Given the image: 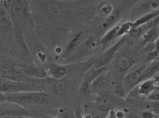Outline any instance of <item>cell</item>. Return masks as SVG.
Masks as SVG:
<instances>
[{
	"label": "cell",
	"mask_w": 159,
	"mask_h": 118,
	"mask_svg": "<svg viewBox=\"0 0 159 118\" xmlns=\"http://www.w3.org/2000/svg\"><path fill=\"white\" fill-rule=\"evenodd\" d=\"M5 101L14 103L32 112L38 118L45 114L54 102L52 95L43 91L4 94Z\"/></svg>",
	"instance_id": "1"
},
{
	"label": "cell",
	"mask_w": 159,
	"mask_h": 118,
	"mask_svg": "<svg viewBox=\"0 0 159 118\" xmlns=\"http://www.w3.org/2000/svg\"><path fill=\"white\" fill-rule=\"evenodd\" d=\"M9 12L16 35L23 36L25 31L33 26L30 8L27 0H13Z\"/></svg>",
	"instance_id": "2"
},
{
	"label": "cell",
	"mask_w": 159,
	"mask_h": 118,
	"mask_svg": "<svg viewBox=\"0 0 159 118\" xmlns=\"http://www.w3.org/2000/svg\"><path fill=\"white\" fill-rule=\"evenodd\" d=\"M0 77L16 82L34 84H36L37 79L25 75L18 63L11 56L9 57L1 54Z\"/></svg>",
	"instance_id": "3"
},
{
	"label": "cell",
	"mask_w": 159,
	"mask_h": 118,
	"mask_svg": "<svg viewBox=\"0 0 159 118\" xmlns=\"http://www.w3.org/2000/svg\"><path fill=\"white\" fill-rule=\"evenodd\" d=\"M125 41V37L123 36L115 45L108 49L106 51H103L99 55L93 57L84 63L82 68V71H87L92 66H93L94 68H98L107 66L114 59L118 51L124 45Z\"/></svg>",
	"instance_id": "4"
},
{
	"label": "cell",
	"mask_w": 159,
	"mask_h": 118,
	"mask_svg": "<svg viewBox=\"0 0 159 118\" xmlns=\"http://www.w3.org/2000/svg\"><path fill=\"white\" fill-rule=\"evenodd\" d=\"M37 91H43L42 88L39 85L16 82L0 77V94Z\"/></svg>",
	"instance_id": "5"
},
{
	"label": "cell",
	"mask_w": 159,
	"mask_h": 118,
	"mask_svg": "<svg viewBox=\"0 0 159 118\" xmlns=\"http://www.w3.org/2000/svg\"><path fill=\"white\" fill-rule=\"evenodd\" d=\"M10 116H24L36 118L32 112L8 101L0 103V118Z\"/></svg>",
	"instance_id": "6"
},
{
	"label": "cell",
	"mask_w": 159,
	"mask_h": 118,
	"mask_svg": "<svg viewBox=\"0 0 159 118\" xmlns=\"http://www.w3.org/2000/svg\"><path fill=\"white\" fill-rule=\"evenodd\" d=\"M147 66L146 64L141 65L128 74L125 75L122 84L126 94L132 91L141 83V75Z\"/></svg>",
	"instance_id": "7"
},
{
	"label": "cell",
	"mask_w": 159,
	"mask_h": 118,
	"mask_svg": "<svg viewBox=\"0 0 159 118\" xmlns=\"http://www.w3.org/2000/svg\"><path fill=\"white\" fill-rule=\"evenodd\" d=\"M107 66L98 68H94L93 71H88L85 75L81 84L80 93L83 95L86 94L92 83L100 75H103L107 70Z\"/></svg>",
	"instance_id": "8"
},
{
	"label": "cell",
	"mask_w": 159,
	"mask_h": 118,
	"mask_svg": "<svg viewBox=\"0 0 159 118\" xmlns=\"http://www.w3.org/2000/svg\"><path fill=\"white\" fill-rule=\"evenodd\" d=\"M159 77L158 75L153 78L143 81L138 85V94L140 96H148L155 90L159 89Z\"/></svg>",
	"instance_id": "9"
},
{
	"label": "cell",
	"mask_w": 159,
	"mask_h": 118,
	"mask_svg": "<svg viewBox=\"0 0 159 118\" xmlns=\"http://www.w3.org/2000/svg\"><path fill=\"white\" fill-rule=\"evenodd\" d=\"M135 60L131 56L122 55L118 57L115 62V71L120 75H124L134 65Z\"/></svg>",
	"instance_id": "10"
},
{
	"label": "cell",
	"mask_w": 159,
	"mask_h": 118,
	"mask_svg": "<svg viewBox=\"0 0 159 118\" xmlns=\"http://www.w3.org/2000/svg\"><path fill=\"white\" fill-rule=\"evenodd\" d=\"M120 24L114 26L109 30L95 44L96 46H102V48L97 53V55H99L103 51H105L107 48L108 47L111 43L117 38V31Z\"/></svg>",
	"instance_id": "11"
},
{
	"label": "cell",
	"mask_w": 159,
	"mask_h": 118,
	"mask_svg": "<svg viewBox=\"0 0 159 118\" xmlns=\"http://www.w3.org/2000/svg\"><path fill=\"white\" fill-rule=\"evenodd\" d=\"M68 68L64 65L52 63L46 71L47 76L54 79L65 78L68 74Z\"/></svg>",
	"instance_id": "12"
},
{
	"label": "cell",
	"mask_w": 159,
	"mask_h": 118,
	"mask_svg": "<svg viewBox=\"0 0 159 118\" xmlns=\"http://www.w3.org/2000/svg\"><path fill=\"white\" fill-rule=\"evenodd\" d=\"M159 25L154 26L142 36V45L145 46L147 43L155 42L159 39Z\"/></svg>",
	"instance_id": "13"
},
{
	"label": "cell",
	"mask_w": 159,
	"mask_h": 118,
	"mask_svg": "<svg viewBox=\"0 0 159 118\" xmlns=\"http://www.w3.org/2000/svg\"><path fill=\"white\" fill-rule=\"evenodd\" d=\"M159 15V11L158 10L152 11L146 14H143L134 22H133V27H138L158 17Z\"/></svg>",
	"instance_id": "14"
},
{
	"label": "cell",
	"mask_w": 159,
	"mask_h": 118,
	"mask_svg": "<svg viewBox=\"0 0 159 118\" xmlns=\"http://www.w3.org/2000/svg\"><path fill=\"white\" fill-rule=\"evenodd\" d=\"M84 33L82 32H79L72 39L68 46L65 53V57L71 53V51L76 48L79 45L83 42Z\"/></svg>",
	"instance_id": "15"
},
{
	"label": "cell",
	"mask_w": 159,
	"mask_h": 118,
	"mask_svg": "<svg viewBox=\"0 0 159 118\" xmlns=\"http://www.w3.org/2000/svg\"><path fill=\"white\" fill-rule=\"evenodd\" d=\"M96 107L99 111L108 112L109 111V103L107 98L105 97H100L97 100Z\"/></svg>",
	"instance_id": "16"
},
{
	"label": "cell",
	"mask_w": 159,
	"mask_h": 118,
	"mask_svg": "<svg viewBox=\"0 0 159 118\" xmlns=\"http://www.w3.org/2000/svg\"><path fill=\"white\" fill-rule=\"evenodd\" d=\"M133 22H127L120 25L117 31V38L124 36V35L128 34L133 28Z\"/></svg>",
	"instance_id": "17"
},
{
	"label": "cell",
	"mask_w": 159,
	"mask_h": 118,
	"mask_svg": "<svg viewBox=\"0 0 159 118\" xmlns=\"http://www.w3.org/2000/svg\"><path fill=\"white\" fill-rule=\"evenodd\" d=\"M58 118H76V113L73 110L66 108H61L57 112Z\"/></svg>",
	"instance_id": "18"
},
{
	"label": "cell",
	"mask_w": 159,
	"mask_h": 118,
	"mask_svg": "<svg viewBox=\"0 0 159 118\" xmlns=\"http://www.w3.org/2000/svg\"><path fill=\"white\" fill-rule=\"evenodd\" d=\"M118 16V13H115L114 14H111L110 16H109L103 23L102 26L103 28H107L111 26L116 21Z\"/></svg>",
	"instance_id": "19"
},
{
	"label": "cell",
	"mask_w": 159,
	"mask_h": 118,
	"mask_svg": "<svg viewBox=\"0 0 159 118\" xmlns=\"http://www.w3.org/2000/svg\"><path fill=\"white\" fill-rule=\"evenodd\" d=\"M128 34L131 37L134 38L139 37L142 36L143 35L142 29L140 26L133 27L129 31Z\"/></svg>",
	"instance_id": "20"
},
{
	"label": "cell",
	"mask_w": 159,
	"mask_h": 118,
	"mask_svg": "<svg viewBox=\"0 0 159 118\" xmlns=\"http://www.w3.org/2000/svg\"><path fill=\"white\" fill-rule=\"evenodd\" d=\"M146 99L148 100L151 102H158L159 100V89L155 90L151 94H150L148 96L146 97Z\"/></svg>",
	"instance_id": "21"
},
{
	"label": "cell",
	"mask_w": 159,
	"mask_h": 118,
	"mask_svg": "<svg viewBox=\"0 0 159 118\" xmlns=\"http://www.w3.org/2000/svg\"><path fill=\"white\" fill-rule=\"evenodd\" d=\"M114 93L118 96L123 98L126 95V92L122 84L118 85L114 90Z\"/></svg>",
	"instance_id": "22"
},
{
	"label": "cell",
	"mask_w": 159,
	"mask_h": 118,
	"mask_svg": "<svg viewBox=\"0 0 159 118\" xmlns=\"http://www.w3.org/2000/svg\"><path fill=\"white\" fill-rule=\"evenodd\" d=\"M140 118H158L155 113L152 111L147 110L141 112Z\"/></svg>",
	"instance_id": "23"
},
{
	"label": "cell",
	"mask_w": 159,
	"mask_h": 118,
	"mask_svg": "<svg viewBox=\"0 0 159 118\" xmlns=\"http://www.w3.org/2000/svg\"><path fill=\"white\" fill-rule=\"evenodd\" d=\"M5 9L9 12L13 0H2Z\"/></svg>",
	"instance_id": "24"
},
{
	"label": "cell",
	"mask_w": 159,
	"mask_h": 118,
	"mask_svg": "<svg viewBox=\"0 0 159 118\" xmlns=\"http://www.w3.org/2000/svg\"><path fill=\"white\" fill-rule=\"evenodd\" d=\"M115 115L117 118H126L125 112L122 110H118L117 111H115Z\"/></svg>",
	"instance_id": "25"
},
{
	"label": "cell",
	"mask_w": 159,
	"mask_h": 118,
	"mask_svg": "<svg viewBox=\"0 0 159 118\" xmlns=\"http://www.w3.org/2000/svg\"><path fill=\"white\" fill-rule=\"evenodd\" d=\"M127 118H140V116L135 112H132L129 113Z\"/></svg>",
	"instance_id": "26"
},
{
	"label": "cell",
	"mask_w": 159,
	"mask_h": 118,
	"mask_svg": "<svg viewBox=\"0 0 159 118\" xmlns=\"http://www.w3.org/2000/svg\"><path fill=\"white\" fill-rule=\"evenodd\" d=\"M107 116L109 118H117L115 115V111L113 109H111L109 111Z\"/></svg>",
	"instance_id": "27"
},
{
	"label": "cell",
	"mask_w": 159,
	"mask_h": 118,
	"mask_svg": "<svg viewBox=\"0 0 159 118\" xmlns=\"http://www.w3.org/2000/svg\"><path fill=\"white\" fill-rule=\"evenodd\" d=\"M5 101L4 94H0V103Z\"/></svg>",
	"instance_id": "28"
},
{
	"label": "cell",
	"mask_w": 159,
	"mask_h": 118,
	"mask_svg": "<svg viewBox=\"0 0 159 118\" xmlns=\"http://www.w3.org/2000/svg\"><path fill=\"white\" fill-rule=\"evenodd\" d=\"M38 118H58L57 117H52L49 115H44L43 116H40Z\"/></svg>",
	"instance_id": "29"
},
{
	"label": "cell",
	"mask_w": 159,
	"mask_h": 118,
	"mask_svg": "<svg viewBox=\"0 0 159 118\" xmlns=\"http://www.w3.org/2000/svg\"><path fill=\"white\" fill-rule=\"evenodd\" d=\"M76 118H84L81 115L80 113V112H77L76 113Z\"/></svg>",
	"instance_id": "30"
},
{
	"label": "cell",
	"mask_w": 159,
	"mask_h": 118,
	"mask_svg": "<svg viewBox=\"0 0 159 118\" xmlns=\"http://www.w3.org/2000/svg\"><path fill=\"white\" fill-rule=\"evenodd\" d=\"M106 118H109L108 117L107 115V117H106Z\"/></svg>",
	"instance_id": "31"
}]
</instances>
